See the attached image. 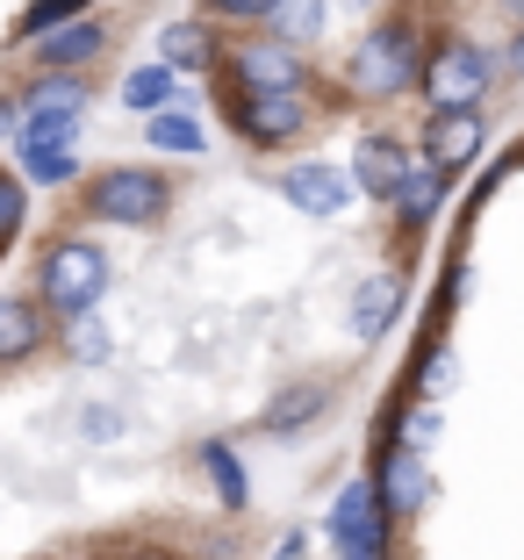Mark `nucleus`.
<instances>
[{
    "instance_id": "obj_25",
    "label": "nucleus",
    "mask_w": 524,
    "mask_h": 560,
    "mask_svg": "<svg viewBox=\"0 0 524 560\" xmlns=\"http://www.w3.org/2000/svg\"><path fill=\"white\" fill-rule=\"evenodd\" d=\"M216 15H273L280 0H209Z\"/></svg>"
},
{
    "instance_id": "obj_10",
    "label": "nucleus",
    "mask_w": 524,
    "mask_h": 560,
    "mask_svg": "<svg viewBox=\"0 0 524 560\" xmlns=\"http://www.w3.org/2000/svg\"><path fill=\"white\" fill-rule=\"evenodd\" d=\"M237 72H245V94H295L302 86L295 50H280V44H245L237 50Z\"/></svg>"
},
{
    "instance_id": "obj_5",
    "label": "nucleus",
    "mask_w": 524,
    "mask_h": 560,
    "mask_svg": "<svg viewBox=\"0 0 524 560\" xmlns=\"http://www.w3.org/2000/svg\"><path fill=\"white\" fill-rule=\"evenodd\" d=\"M424 94L439 101V108H475V101L489 94V58H481L475 44H439L424 58Z\"/></svg>"
},
{
    "instance_id": "obj_26",
    "label": "nucleus",
    "mask_w": 524,
    "mask_h": 560,
    "mask_svg": "<svg viewBox=\"0 0 524 560\" xmlns=\"http://www.w3.org/2000/svg\"><path fill=\"white\" fill-rule=\"evenodd\" d=\"M424 388H431V396H439V388H453V366H445V360H424Z\"/></svg>"
},
{
    "instance_id": "obj_28",
    "label": "nucleus",
    "mask_w": 524,
    "mask_h": 560,
    "mask_svg": "<svg viewBox=\"0 0 524 560\" xmlns=\"http://www.w3.org/2000/svg\"><path fill=\"white\" fill-rule=\"evenodd\" d=\"M510 72H517V80H524V36H517V44H510Z\"/></svg>"
},
{
    "instance_id": "obj_15",
    "label": "nucleus",
    "mask_w": 524,
    "mask_h": 560,
    "mask_svg": "<svg viewBox=\"0 0 524 560\" xmlns=\"http://www.w3.org/2000/svg\"><path fill=\"white\" fill-rule=\"evenodd\" d=\"M395 310H403V280H395V273H374L360 288V302H352V330H360V338H381Z\"/></svg>"
},
{
    "instance_id": "obj_24",
    "label": "nucleus",
    "mask_w": 524,
    "mask_h": 560,
    "mask_svg": "<svg viewBox=\"0 0 524 560\" xmlns=\"http://www.w3.org/2000/svg\"><path fill=\"white\" fill-rule=\"evenodd\" d=\"M15 231H22V187L8 180V173H0V245H8Z\"/></svg>"
},
{
    "instance_id": "obj_14",
    "label": "nucleus",
    "mask_w": 524,
    "mask_h": 560,
    "mask_svg": "<svg viewBox=\"0 0 524 560\" xmlns=\"http://www.w3.org/2000/svg\"><path fill=\"white\" fill-rule=\"evenodd\" d=\"M36 346H44V316H36V302L0 295V366H8V360H30Z\"/></svg>"
},
{
    "instance_id": "obj_6",
    "label": "nucleus",
    "mask_w": 524,
    "mask_h": 560,
    "mask_svg": "<svg viewBox=\"0 0 524 560\" xmlns=\"http://www.w3.org/2000/svg\"><path fill=\"white\" fill-rule=\"evenodd\" d=\"M352 173H338V165H288L280 173V195L295 201L302 215H345L352 209Z\"/></svg>"
},
{
    "instance_id": "obj_3",
    "label": "nucleus",
    "mask_w": 524,
    "mask_h": 560,
    "mask_svg": "<svg viewBox=\"0 0 524 560\" xmlns=\"http://www.w3.org/2000/svg\"><path fill=\"white\" fill-rule=\"evenodd\" d=\"M410 80H424V58H417L410 30H374L360 44V58H352V94H366V101L403 94Z\"/></svg>"
},
{
    "instance_id": "obj_11",
    "label": "nucleus",
    "mask_w": 524,
    "mask_h": 560,
    "mask_svg": "<svg viewBox=\"0 0 524 560\" xmlns=\"http://www.w3.org/2000/svg\"><path fill=\"white\" fill-rule=\"evenodd\" d=\"M72 116H80V80H36L30 86V130L36 137H66L72 130Z\"/></svg>"
},
{
    "instance_id": "obj_12",
    "label": "nucleus",
    "mask_w": 524,
    "mask_h": 560,
    "mask_svg": "<svg viewBox=\"0 0 524 560\" xmlns=\"http://www.w3.org/2000/svg\"><path fill=\"white\" fill-rule=\"evenodd\" d=\"M237 122H245V137H259V144H280V137L302 130V108H295V94H245L237 101Z\"/></svg>"
},
{
    "instance_id": "obj_8",
    "label": "nucleus",
    "mask_w": 524,
    "mask_h": 560,
    "mask_svg": "<svg viewBox=\"0 0 524 560\" xmlns=\"http://www.w3.org/2000/svg\"><path fill=\"white\" fill-rule=\"evenodd\" d=\"M475 151H481V116L475 108H439V122L424 130V159L453 173V165H467Z\"/></svg>"
},
{
    "instance_id": "obj_29",
    "label": "nucleus",
    "mask_w": 524,
    "mask_h": 560,
    "mask_svg": "<svg viewBox=\"0 0 524 560\" xmlns=\"http://www.w3.org/2000/svg\"><path fill=\"white\" fill-rule=\"evenodd\" d=\"M0 130H15V108H0Z\"/></svg>"
},
{
    "instance_id": "obj_17",
    "label": "nucleus",
    "mask_w": 524,
    "mask_h": 560,
    "mask_svg": "<svg viewBox=\"0 0 524 560\" xmlns=\"http://www.w3.org/2000/svg\"><path fill=\"white\" fill-rule=\"evenodd\" d=\"M173 94H181V86H173V66H165V58H159V66H137L130 80H123V101H130V108H144V116H159Z\"/></svg>"
},
{
    "instance_id": "obj_1",
    "label": "nucleus",
    "mask_w": 524,
    "mask_h": 560,
    "mask_svg": "<svg viewBox=\"0 0 524 560\" xmlns=\"http://www.w3.org/2000/svg\"><path fill=\"white\" fill-rule=\"evenodd\" d=\"M36 288L58 316H86L101 295H108V259H101L86 237H66V245H50L44 266H36Z\"/></svg>"
},
{
    "instance_id": "obj_7",
    "label": "nucleus",
    "mask_w": 524,
    "mask_h": 560,
    "mask_svg": "<svg viewBox=\"0 0 524 560\" xmlns=\"http://www.w3.org/2000/svg\"><path fill=\"white\" fill-rule=\"evenodd\" d=\"M410 173H417V159L395 144V137H366V144H360V165H352V180H360L374 201H395Z\"/></svg>"
},
{
    "instance_id": "obj_13",
    "label": "nucleus",
    "mask_w": 524,
    "mask_h": 560,
    "mask_svg": "<svg viewBox=\"0 0 524 560\" xmlns=\"http://www.w3.org/2000/svg\"><path fill=\"white\" fill-rule=\"evenodd\" d=\"M30 44H36V58H44V66H86L108 36H101V22H58L50 36H30Z\"/></svg>"
},
{
    "instance_id": "obj_18",
    "label": "nucleus",
    "mask_w": 524,
    "mask_h": 560,
    "mask_svg": "<svg viewBox=\"0 0 524 560\" xmlns=\"http://www.w3.org/2000/svg\"><path fill=\"white\" fill-rule=\"evenodd\" d=\"M316 410H324V388H316V381H302V388L273 396V410H266V431H280V439H288V431H302Z\"/></svg>"
},
{
    "instance_id": "obj_9",
    "label": "nucleus",
    "mask_w": 524,
    "mask_h": 560,
    "mask_svg": "<svg viewBox=\"0 0 524 560\" xmlns=\"http://www.w3.org/2000/svg\"><path fill=\"white\" fill-rule=\"evenodd\" d=\"M381 495H388V511H424V495H431V467L417 445H395L388 460H381Z\"/></svg>"
},
{
    "instance_id": "obj_4",
    "label": "nucleus",
    "mask_w": 524,
    "mask_h": 560,
    "mask_svg": "<svg viewBox=\"0 0 524 560\" xmlns=\"http://www.w3.org/2000/svg\"><path fill=\"white\" fill-rule=\"evenodd\" d=\"M165 209H173V187H165V173H151V165H115V173L94 180L101 223H159Z\"/></svg>"
},
{
    "instance_id": "obj_19",
    "label": "nucleus",
    "mask_w": 524,
    "mask_h": 560,
    "mask_svg": "<svg viewBox=\"0 0 524 560\" xmlns=\"http://www.w3.org/2000/svg\"><path fill=\"white\" fill-rule=\"evenodd\" d=\"M439 195H445V165H417V173H410V180H403V195H395V209H403V215H410V223H424V215L431 209H439Z\"/></svg>"
},
{
    "instance_id": "obj_27",
    "label": "nucleus",
    "mask_w": 524,
    "mask_h": 560,
    "mask_svg": "<svg viewBox=\"0 0 524 560\" xmlns=\"http://www.w3.org/2000/svg\"><path fill=\"white\" fill-rule=\"evenodd\" d=\"M72 352H80V360H101L108 346H101V330H80V338H72Z\"/></svg>"
},
{
    "instance_id": "obj_20",
    "label": "nucleus",
    "mask_w": 524,
    "mask_h": 560,
    "mask_svg": "<svg viewBox=\"0 0 524 560\" xmlns=\"http://www.w3.org/2000/svg\"><path fill=\"white\" fill-rule=\"evenodd\" d=\"M159 58H165V66H209V44H201L195 22H181V30H165Z\"/></svg>"
},
{
    "instance_id": "obj_21",
    "label": "nucleus",
    "mask_w": 524,
    "mask_h": 560,
    "mask_svg": "<svg viewBox=\"0 0 524 560\" xmlns=\"http://www.w3.org/2000/svg\"><path fill=\"white\" fill-rule=\"evenodd\" d=\"M151 144H159V151H201V130L187 116H165V108H159V116H151Z\"/></svg>"
},
{
    "instance_id": "obj_16",
    "label": "nucleus",
    "mask_w": 524,
    "mask_h": 560,
    "mask_svg": "<svg viewBox=\"0 0 524 560\" xmlns=\"http://www.w3.org/2000/svg\"><path fill=\"white\" fill-rule=\"evenodd\" d=\"M22 165H30V173H36L44 187H66L72 173H80V159L66 151V137H36V130L22 137Z\"/></svg>"
},
{
    "instance_id": "obj_23",
    "label": "nucleus",
    "mask_w": 524,
    "mask_h": 560,
    "mask_svg": "<svg viewBox=\"0 0 524 560\" xmlns=\"http://www.w3.org/2000/svg\"><path fill=\"white\" fill-rule=\"evenodd\" d=\"M273 15H280V36L302 44V36H316V15H324V8H316V0H280Z\"/></svg>"
},
{
    "instance_id": "obj_22",
    "label": "nucleus",
    "mask_w": 524,
    "mask_h": 560,
    "mask_svg": "<svg viewBox=\"0 0 524 560\" xmlns=\"http://www.w3.org/2000/svg\"><path fill=\"white\" fill-rule=\"evenodd\" d=\"M209 475H216V489H223V503L237 511V503H245V467L230 460L223 445H209Z\"/></svg>"
},
{
    "instance_id": "obj_2",
    "label": "nucleus",
    "mask_w": 524,
    "mask_h": 560,
    "mask_svg": "<svg viewBox=\"0 0 524 560\" xmlns=\"http://www.w3.org/2000/svg\"><path fill=\"white\" fill-rule=\"evenodd\" d=\"M330 546L338 560H388V495L374 481H345L330 503Z\"/></svg>"
},
{
    "instance_id": "obj_30",
    "label": "nucleus",
    "mask_w": 524,
    "mask_h": 560,
    "mask_svg": "<svg viewBox=\"0 0 524 560\" xmlns=\"http://www.w3.org/2000/svg\"><path fill=\"white\" fill-rule=\"evenodd\" d=\"M503 8H510V15H524V0H503Z\"/></svg>"
}]
</instances>
